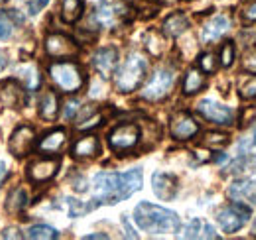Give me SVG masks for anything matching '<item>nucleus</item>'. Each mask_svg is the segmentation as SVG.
Instances as JSON below:
<instances>
[{
	"label": "nucleus",
	"mask_w": 256,
	"mask_h": 240,
	"mask_svg": "<svg viewBox=\"0 0 256 240\" xmlns=\"http://www.w3.org/2000/svg\"><path fill=\"white\" fill-rule=\"evenodd\" d=\"M142 180H144L142 170H132L126 174L102 172L93 181L95 201L96 203H108V205L120 203L142 189Z\"/></svg>",
	"instance_id": "obj_1"
},
{
	"label": "nucleus",
	"mask_w": 256,
	"mask_h": 240,
	"mask_svg": "<svg viewBox=\"0 0 256 240\" xmlns=\"http://www.w3.org/2000/svg\"><path fill=\"white\" fill-rule=\"evenodd\" d=\"M134 220L144 232L150 234H168V232L172 234L178 232L182 226L180 216L174 210H168L152 203H140L134 209Z\"/></svg>",
	"instance_id": "obj_2"
},
{
	"label": "nucleus",
	"mask_w": 256,
	"mask_h": 240,
	"mask_svg": "<svg viewBox=\"0 0 256 240\" xmlns=\"http://www.w3.org/2000/svg\"><path fill=\"white\" fill-rule=\"evenodd\" d=\"M48 73H50L52 83L62 92L73 94L85 87V75H83L81 67L73 61H56L50 65Z\"/></svg>",
	"instance_id": "obj_3"
},
{
	"label": "nucleus",
	"mask_w": 256,
	"mask_h": 240,
	"mask_svg": "<svg viewBox=\"0 0 256 240\" xmlns=\"http://www.w3.org/2000/svg\"><path fill=\"white\" fill-rule=\"evenodd\" d=\"M146 71H148V60L140 54H132L122 63V67L116 71V77H114L116 90H120V92L136 90L142 85V81L146 77Z\"/></svg>",
	"instance_id": "obj_4"
},
{
	"label": "nucleus",
	"mask_w": 256,
	"mask_h": 240,
	"mask_svg": "<svg viewBox=\"0 0 256 240\" xmlns=\"http://www.w3.org/2000/svg\"><path fill=\"white\" fill-rule=\"evenodd\" d=\"M174 83H176V69L174 67H158L142 90V98H146L150 102H160L172 92Z\"/></svg>",
	"instance_id": "obj_5"
},
{
	"label": "nucleus",
	"mask_w": 256,
	"mask_h": 240,
	"mask_svg": "<svg viewBox=\"0 0 256 240\" xmlns=\"http://www.w3.org/2000/svg\"><path fill=\"white\" fill-rule=\"evenodd\" d=\"M138 144H140V128H138V124H132V122L118 124L108 134V146L118 156H124V154H130L132 150H136Z\"/></svg>",
	"instance_id": "obj_6"
},
{
	"label": "nucleus",
	"mask_w": 256,
	"mask_h": 240,
	"mask_svg": "<svg viewBox=\"0 0 256 240\" xmlns=\"http://www.w3.org/2000/svg\"><path fill=\"white\" fill-rule=\"evenodd\" d=\"M217 220L224 232H236L250 220V209L234 201L232 205H226L217 212Z\"/></svg>",
	"instance_id": "obj_7"
},
{
	"label": "nucleus",
	"mask_w": 256,
	"mask_h": 240,
	"mask_svg": "<svg viewBox=\"0 0 256 240\" xmlns=\"http://www.w3.org/2000/svg\"><path fill=\"white\" fill-rule=\"evenodd\" d=\"M44 46H46V54L54 60H67L79 54V46L75 44V40L64 34H50Z\"/></svg>",
	"instance_id": "obj_8"
},
{
	"label": "nucleus",
	"mask_w": 256,
	"mask_h": 240,
	"mask_svg": "<svg viewBox=\"0 0 256 240\" xmlns=\"http://www.w3.org/2000/svg\"><path fill=\"white\" fill-rule=\"evenodd\" d=\"M197 112L203 116L205 120L217 124V126H230L234 122V112L224 106L221 102H215V100H201L197 104Z\"/></svg>",
	"instance_id": "obj_9"
},
{
	"label": "nucleus",
	"mask_w": 256,
	"mask_h": 240,
	"mask_svg": "<svg viewBox=\"0 0 256 240\" xmlns=\"http://www.w3.org/2000/svg\"><path fill=\"white\" fill-rule=\"evenodd\" d=\"M36 146V130L28 124H22L14 130V134L10 136L8 142V150L16 158H24L34 150Z\"/></svg>",
	"instance_id": "obj_10"
},
{
	"label": "nucleus",
	"mask_w": 256,
	"mask_h": 240,
	"mask_svg": "<svg viewBox=\"0 0 256 240\" xmlns=\"http://www.w3.org/2000/svg\"><path fill=\"white\" fill-rule=\"evenodd\" d=\"M170 132L176 140L186 142V140H192L199 134V124L190 112H180L170 122Z\"/></svg>",
	"instance_id": "obj_11"
},
{
	"label": "nucleus",
	"mask_w": 256,
	"mask_h": 240,
	"mask_svg": "<svg viewBox=\"0 0 256 240\" xmlns=\"http://www.w3.org/2000/svg\"><path fill=\"white\" fill-rule=\"evenodd\" d=\"M0 98L10 108H22L26 104V87L18 79H8L0 87Z\"/></svg>",
	"instance_id": "obj_12"
},
{
	"label": "nucleus",
	"mask_w": 256,
	"mask_h": 240,
	"mask_svg": "<svg viewBox=\"0 0 256 240\" xmlns=\"http://www.w3.org/2000/svg\"><path fill=\"white\" fill-rule=\"evenodd\" d=\"M58 172H60V160H54V158H50V160H38V162H34L32 166H30L28 178L34 183L42 185V183H48V181L54 180L58 176Z\"/></svg>",
	"instance_id": "obj_13"
},
{
	"label": "nucleus",
	"mask_w": 256,
	"mask_h": 240,
	"mask_svg": "<svg viewBox=\"0 0 256 240\" xmlns=\"http://www.w3.org/2000/svg\"><path fill=\"white\" fill-rule=\"evenodd\" d=\"M228 30H230V20L226 16H223V14H217V16H213L211 20H207L203 24V28H201V42L203 44H215Z\"/></svg>",
	"instance_id": "obj_14"
},
{
	"label": "nucleus",
	"mask_w": 256,
	"mask_h": 240,
	"mask_svg": "<svg viewBox=\"0 0 256 240\" xmlns=\"http://www.w3.org/2000/svg\"><path fill=\"white\" fill-rule=\"evenodd\" d=\"M122 18H124V6L120 2H106L98 6L95 12V20L98 22V26H104V28H112L120 24Z\"/></svg>",
	"instance_id": "obj_15"
},
{
	"label": "nucleus",
	"mask_w": 256,
	"mask_h": 240,
	"mask_svg": "<svg viewBox=\"0 0 256 240\" xmlns=\"http://www.w3.org/2000/svg\"><path fill=\"white\" fill-rule=\"evenodd\" d=\"M116 63H118V52L116 48H102L98 50L93 58V65H95L96 73L104 79H108L110 75H114V69H116Z\"/></svg>",
	"instance_id": "obj_16"
},
{
	"label": "nucleus",
	"mask_w": 256,
	"mask_h": 240,
	"mask_svg": "<svg viewBox=\"0 0 256 240\" xmlns=\"http://www.w3.org/2000/svg\"><path fill=\"white\" fill-rule=\"evenodd\" d=\"M152 189L156 193V197L162 201H172L178 195V180L170 174H154L152 178Z\"/></svg>",
	"instance_id": "obj_17"
},
{
	"label": "nucleus",
	"mask_w": 256,
	"mask_h": 240,
	"mask_svg": "<svg viewBox=\"0 0 256 240\" xmlns=\"http://www.w3.org/2000/svg\"><path fill=\"white\" fill-rule=\"evenodd\" d=\"M65 142H67V132L64 128H56V130L44 134V138L38 144V150L44 156H56L64 150Z\"/></svg>",
	"instance_id": "obj_18"
},
{
	"label": "nucleus",
	"mask_w": 256,
	"mask_h": 240,
	"mask_svg": "<svg viewBox=\"0 0 256 240\" xmlns=\"http://www.w3.org/2000/svg\"><path fill=\"white\" fill-rule=\"evenodd\" d=\"M98 154H100V142L93 134L79 138L71 148V156L75 160H91V158H96Z\"/></svg>",
	"instance_id": "obj_19"
},
{
	"label": "nucleus",
	"mask_w": 256,
	"mask_h": 240,
	"mask_svg": "<svg viewBox=\"0 0 256 240\" xmlns=\"http://www.w3.org/2000/svg\"><path fill=\"white\" fill-rule=\"evenodd\" d=\"M228 197L236 203H250L256 205V181H236L228 189Z\"/></svg>",
	"instance_id": "obj_20"
},
{
	"label": "nucleus",
	"mask_w": 256,
	"mask_h": 240,
	"mask_svg": "<svg viewBox=\"0 0 256 240\" xmlns=\"http://www.w3.org/2000/svg\"><path fill=\"white\" fill-rule=\"evenodd\" d=\"M58 114H60V96L54 90L44 92V96L40 100V116L52 122V120L58 118Z\"/></svg>",
	"instance_id": "obj_21"
},
{
	"label": "nucleus",
	"mask_w": 256,
	"mask_h": 240,
	"mask_svg": "<svg viewBox=\"0 0 256 240\" xmlns=\"http://www.w3.org/2000/svg\"><path fill=\"white\" fill-rule=\"evenodd\" d=\"M83 10H85V0H62L60 14L65 24H75L81 20Z\"/></svg>",
	"instance_id": "obj_22"
},
{
	"label": "nucleus",
	"mask_w": 256,
	"mask_h": 240,
	"mask_svg": "<svg viewBox=\"0 0 256 240\" xmlns=\"http://www.w3.org/2000/svg\"><path fill=\"white\" fill-rule=\"evenodd\" d=\"M188 28H190V20H188V16L182 14V12L172 14V16L164 22V34H166L168 38H180L182 34L188 32Z\"/></svg>",
	"instance_id": "obj_23"
},
{
	"label": "nucleus",
	"mask_w": 256,
	"mask_h": 240,
	"mask_svg": "<svg viewBox=\"0 0 256 240\" xmlns=\"http://www.w3.org/2000/svg\"><path fill=\"white\" fill-rule=\"evenodd\" d=\"M28 205V193L26 189L22 187H16L8 193V199H6V212L12 214V216H18L22 210L26 209Z\"/></svg>",
	"instance_id": "obj_24"
},
{
	"label": "nucleus",
	"mask_w": 256,
	"mask_h": 240,
	"mask_svg": "<svg viewBox=\"0 0 256 240\" xmlns=\"http://www.w3.org/2000/svg\"><path fill=\"white\" fill-rule=\"evenodd\" d=\"M205 73L201 69H190L184 79V94H195L201 89H205Z\"/></svg>",
	"instance_id": "obj_25"
},
{
	"label": "nucleus",
	"mask_w": 256,
	"mask_h": 240,
	"mask_svg": "<svg viewBox=\"0 0 256 240\" xmlns=\"http://www.w3.org/2000/svg\"><path fill=\"white\" fill-rule=\"evenodd\" d=\"M60 236V232L48 224H36L28 230V238L32 240H56Z\"/></svg>",
	"instance_id": "obj_26"
},
{
	"label": "nucleus",
	"mask_w": 256,
	"mask_h": 240,
	"mask_svg": "<svg viewBox=\"0 0 256 240\" xmlns=\"http://www.w3.org/2000/svg\"><path fill=\"white\" fill-rule=\"evenodd\" d=\"M20 71H22L20 79H22L24 87H28L30 90L40 87V73H38L36 65H22V69H20Z\"/></svg>",
	"instance_id": "obj_27"
},
{
	"label": "nucleus",
	"mask_w": 256,
	"mask_h": 240,
	"mask_svg": "<svg viewBox=\"0 0 256 240\" xmlns=\"http://www.w3.org/2000/svg\"><path fill=\"white\" fill-rule=\"evenodd\" d=\"M238 94H240L244 100L256 98V75H250V77H246V79L240 81V85H238Z\"/></svg>",
	"instance_id": "obj_28"
},
{
	"label": "nucleus",
	"mask_w": 256,
	"mask_h": 240,
	"mask_svg": "<svg viewBox=\"0 0 256 240\" xmlns=\"http://www.w3.org/2000/svg\"><path fill=\"white\" fill-rule=\"evenodd\" d=\"M228 144V136L226 134H221V132H209V134H205V138H203V146H207V148H223Z\"/></svg>",
	"instance_id": "obj_29"
},
{
	"label": "nucleus",
	"mask_w": 256,
	"mask_h": 240,
	"mask_svg": "<svg viewBox=\"0 0 256 240\" xmlns=\"http://www.w3.org/2000/svg\"><path fill=\"white\" fill-rule=\"evenodd\" d=\"M219 60L223 67H230L232 61H234V44L232 42H224L223 48H221V54H219Z\"/></svg>",
	"instance_id": "obj_30"
},
{
	"label": "nucleus",
	"mask_w": 256,
	"mask_h": 240,
	"mask_svg": "<svg viewBox=\"0 0 256 240\" xmlns=\"http://www.w3.org/2000/svg\"><path fill=\"white\" fill-rule=\"evenodd\" d=\"M146 42H148L146 46H148V50H150V54H152V56H156V58H158V56L164 54V44H162L164 40H162L156 32H152V34L148 36V40H146Z\"/></svg>",
	"instance_id": "obj_31"
},
{
	"label": "nucleus",
	"mask_w": 256,
	"mask_h": 240,
	"mask_svg": "<svg viewBox=\"0 0 256 240\" xmlns=\"http://www.w3.org/2000/svg\"><path fill=\"white\" fill-rule=\"evenodd\" d=\"M199 69L203 73H215L217 71V58L213 54H205L199 58Z\"/></svg>",
	"instance_id": "obj_32"
},
{
	"label": "nucleus",
	"mask_w": 256,
	"mask_h": 240,
	"mask_svg": "<svg viewBox=\"0 0 256 240\" xmlns=\"http://www.w3.org/2000/svg\"><path fill=\"white\" fill-rule=\"evenodd\" d=\"M207 226V222L203 220H192L190 226L186 228V238H203V228Z\"/></svg>",
	"instance_id": "obj_33"
},
{
	"label": "nucleus",
	"mask_w": 256,
	"mask_h": 240,
	"mask_svg": "<svg viewBox=\"0 0 256 240\" xmlns=\"http://www.w3.org/2000/svg\"><path fill=\"white\" fill-rule=\"evenodd\" d=\"M14 32V24L10 20V16L6 14H0V40H8Z\"/></svg>",
	"instance_id": "obj_34"
},
{
	"label": "nucleus",
	"mask_w": 256,
	"mask_h": 240,
	"mask_svg": "<svg viewBox=\"0 0 256 240\" xmlns=\"http://www.w3.org/2000/svg\"><path fill=\"white\" fill-rule=\"evenodd\" d=\"M242 67H244V71H248V75H256V50H250L244 54Z\"/></svg>",
	"instance_id": "obj_35"
},
{
	"label": "nucleus",
	"mask_w": 256,
	"mask_h": 240,
	"mask_svg": "<svg viewBox=\"0 0 256 240\" xmlns=\"http://www.w3.org/2000/svg\"><path fill=\"white\" fill-rule=\"evenodd\" d=\"M242 20L248 22V24H254L256 22V0H250V2L242 8Z\"/></svg>",
	"instance_id": "obj_36"
},
{
	"label": "nucleus",
	"mask_w": 256,
	"mask_h": 240,
	"mask_svg": "<svg viewBox=\"0 0 256 240\" xmlns=\"http://www.w3.org/2000/svg\"><path fill=\"white\" fill-rule=\"evenodd\" d=\"M100 120H102V116H100V114H95L93 118H87V120H83V122H79V124H77V128H79V130H89V128H95V126H98V124H100Z\"/></svg>",
	"instance_id": "obj_37"
},
{
	"label": "nucleus",
	"mask_w": 256,
	"mask_h": 240,
	"mask_svg": "<svg viewBox=\"0 0 256 240\" xmlns=\"http://www.w3.org/2000/svg\"><path fill=\"white\" fill-rule=\"evenodd\" d=\"M77 110H79V102L77 100H69L65 104V118H73L77 114Z\"/></svg>",
	"instance_id": "obj_38"
},
{
	"label": "nucleus",
	"mask_w": 256,
	"mask_h": 240,
	"mask_svg": "<svg viewBox=\"0 0 256 240\" xmlns=\"http://www.w3.org/2000/svg\"><path fill=\"white\" fill-rule=\"evenodd\" d=\"M48 2H50V0H32V4H30V14H38Z\"/></svg>",
	"instance_id": "obj_39"
},
{
	"label": "nucleus",
	"mask_w": 256,
	"mask_h": 240,
	"mask_svg": "<svg viewBox=\"0 0 256 240\" xmlns=\"http://www.w3.org/2000/svg\"><path fill=\"white\" fill-rule=\"evenodd\" d=\"M6 176H8V168H6L4 162H0V183L6 180Z\"/></svg>",
	"instance_id": "obj_40"
},
{
	"label": "nucleus",
	"mask_w": 256,
	"mask_h": 240,
	"mask_svg": "<svg viewBox=\"0 0 256 240\" xmlns=\"http://www.w3.org/2000/svg\"><path fill=\"white\" fill-rule=\"evenodd\" d=\"M108 236L106 234H87L85 240H106Z\"/></svg>",
	"instance_id": "obj_41"
},
{
	"label": "nucleus",
	"mask_w": 256,
	"mask_h": 240,
	"mask_svg": "<svg viewBox=\"0 0 256 240\" xmlns=\"http://www.w3.org/2000/svg\"><path fill=\"white\" fill-rule=\"evenodd\" d=\"M4 67H6V58H4V54L0 52V71H2Z\"/></svg>",
	"instance_id": "obj_42"
},
{
	"label": "nucleus",
	"mask_w": 256,
	"mask_h": 240,
	"mask_svg": "<svg viewBox=\"0 0 256 240\" xmlns=\"http://www.w3.org/2000/svg\"><path fill=\"white\" fill-rule=\"evenodd\" d=\"M164 2H166V4H174L176 0H164Z\"/></svg>",
	"instance_id": "obj_43"
}]
</instances>
